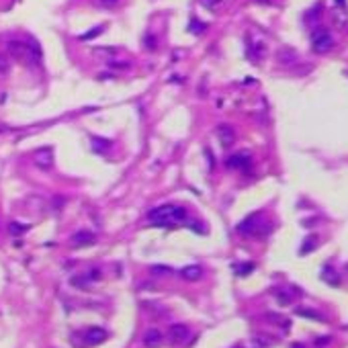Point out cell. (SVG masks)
Returning <instances> with one entry per match:
<instances>
[{
    "label": "cell",
    "mask_w": 348,
    "mask_h": 348,
    "mask_svg": "<svg viewBox=\"0 0 348 348\" xmlns=\"http://www.w3.org/2000/svg\"><path fill=\"white\" fill-rule=\"evenodd\" d=\"M6 51L10 57H15L17 62L33 66L41 60V45L35 41L33 37H25V39H10L6 45Z\"/></svg>",
    "instance_id": "1"
},
{
    "label": "cell",
    "mask_w": 348,
    "mask_h": 348,
    "mask_svg": "<svg viewBox=\"0 0 348 348\" xmlns=\"http://www.w3.org/2000/svg\"><path fill=\"white\" fill-rule=\"evenodd\" d=\"M148 222L160 227H172L187 222V211L180 205H160L148 213Z\"/></svg>",
    "instance_id": "2"
},
{
    "label": "cell",
    "mask_w": 348,
    "mask_h": 348,
    "mask_svg": "<svg viewBox=\"0 0 348 348\" xmlns=\"http://www.w3.org/2000/svg\"><path fill=\"white\" fill-rule=\"evenodd\" d=\"M238 231H240L242 236H258V238H264V236H269L271 225H269V224H262V219H260L258 213H252V215H248V217L238 225Z\"/></svg>",
    "instance_id": "3"
},
{
    "label": "cell",
    "mask_w": 348,
    "mask_h": 348,
    "mask_svg": "<svg viewBox=\"0 0 348 348\" xmlns=\"http://www.w3.org/2000/svg\"><path fill=\"white\" fill-rule=\"evenodd\" d=\"M332 45H334V39H332L330 31H326V29L313 31V35H311V48H313V51H316V53H326V51H330Z\"/></svg>",
    "instance_id": "4"
},
{
    "label": "cell",
    "mask_w": 348,
    "mask_h": 348,
    "mask_svg": "<svg viewBox=\"0 0 348 348\" xmlns=\"http://www.w3.org/2000/svg\"><path fill=\"white\" fill-rule=\"evenodd\" d=\"M33 162L35 166L41 170H50L53 166V149L51 148H39L37 152L33 154Z\"/></svg>",
    "instance_id": "5"
},
{
    "label": "cell",
    "mask_w": 348,
    "mask_h": 348,
    "mask_svg": "<svg viewBox=\"0 0 348 348\" xmlns=\"http://www.w3.org/2000/svg\"><path fill=\"white\" fill-rule=\"evenodd\" d=\"M168 338L172 344H182L189 338V328L184 326V323H172L168 328Z\"/></svg>",
    "instance_id": "6"
},
{
    "label": "cell",
    "mask_w": 348,
    "mask_h": 348,
    "mask_svg": "<svg viewBox=\"0 0 348 348\" xmlns=\"http://www.w3.org/2000/svg\"><path fill=\"white\" fill-rule=\"evenodd\" d=\"M90 244H95V234L88 229H80L72 236V246L74 248H84V246H90Z\"/></svg>",
    "instance_id": "7"
},
{
    "label": "cell",
    "mask_w": 348,
    "mask_h": 348,
    "mask_svg": "<svg viewBox=\"0 0 348 348\" xmlns=\"http://www.w3.org/2000/svg\"><path fill=\"white\" fill-rule=\"evenodd\" d=\"M104 338H107V332H104V330H100V328H90V330H86V334H84V344H86V346H97V344H100Z\"/></svg>",
    "instance_id": "8"
},
{
    "label": "cell",
    "mask_w": 348,
    "mask_h": 348,
    "mask_svg": "<svg viewBox=\"0 0 348 348\" xmlns=\"http://www.w3.org/2000/svg\"><path fill=\"white\" fill-rule=\"evenodd\" d=\"M217 137H219V142H222L224 148H229L231 144L236 142V133H234V129H231L229 125H219L217 127Z\"/></svg>",
    "instance_id": "9"
},
{
    "label": "cell",
    "mask_w": 348,
    "mask_h": 348,
    "mask_svg": "<svg viewBox=\"0 0 348 348\" xmlns=\"http://www.w3.org/2000/svg\"><path fill=\"white\" fill-rule=\"evenodd\" d=\"M162 342H164V336H162V332L156 330V328L148 330V332L144 334V344H146L148 348H158V346H162Z\"/></svg>",
    "instance_id": "10"
},
{
    "label": "cell",
    "mask_w": 348,
    "mask_h": 348,
    "mask_svg": "<svg viewBox=\"0 0 348 348\" xmlns=\"http://www.w3.org/2000/svg\"><path fill=\"white\" fill-rule=\"evenodd\" d=\"M227 166L229 168H236V170H246L250 166V158L248 154H234L231 158H227Z\"/></svg>",
    "instance_id": "11"
},
{
    "label": "cell",
    "mask_w": 348,
    "mask_h": 348,
    "mask_svg": "<svg viewBox=\"0 0 348 348\" xmlns=\"http://www.w3.org/2000/svg\"><path fill=\"white\" fill-rule=\"evenodd\" d=\"M320 276H322V281H326V283L332 285V287H338V285H340V276H338V273H336L330 264L323 266L322 273H320Z\"/></svg>",
    "instance_id": "12"
},
{
    "label": "cell",
    "mask_w": 348,
    "mask_h": 348,
    "mask_svg": "<svg viewBox=\"0 0 348 348\" xmlns=\"http://www.w3.org/2000/svg\"><path fill=\"white\" fill-rule=\"evenodd\" d=\"M99 278H100V271H99V269H90L86 274H82V276H76L72 283H74L76 287H82V285H88V283H95V281H99Z\"/></svg>",
    "instance_id": "13"
},
{
    "label": "cell",
    "mask_w": 348,
    "mask_h": 348,
    "mask_svg": "<svg viewBox=\"0 0 348 348\" xmlns=\"http://www.w3.org/2000/svg\"><path fill=\"white\" fill-rule=\"evenodd\" d=\"M201 274H203V271H201V266H197V264H189L180 271V276L184 281H199Z\"/></svg>",
    "instance_id": "14"
},
{
    "label": "cell",
    "mask_w": 348,
    "mask_h": 348,
    "mask_svg": "<svg viewBox=\"0 0 348 348\" xmlns=\"http://www.w3.org/2000/svg\"><path fill=\"white\" fill-rule=\"evenodd\" d=\"M250 348H271V340L266 336H254L250 342Z\"/></svg>",
    "instance_id": "15"
},
{
    "label": "cell",
    "mask_w": 348,
    "mask_h": 348,
    "mask_svg": "<svg viewBox=\"0 0 348 348\" xmlns=\"http://www.w3.org/2000/svg\"><path fill=\"white\" fill-rule=\"evenodd\" d=\"M92 148H95V152H107V149L111 148V142H107V139L92 137Z\"/></svg>",
    "instance_id": "16"
},
{
    "label": "cell",
    "mask_w": 348,
    "mask_h": 348,
    "mask_svg": "<svg viewBox=\"0 0 348 348\" xmlns=\"http://www.w3.org/2000/svg\"><path fill=\"white\" fill-rule=\"evenodd\" d=\"M297 316H301V318H309V320H313V322H323V318L320 316L318 311H311V309H297Z\"/></svg>",
    "instance_id": "17"
},
{
    "label": "cell",
    "mask_w": 348,
    "mask_h": 348,
    "mask_svg": "<svg viewBox=\"0 0 348 348\" xmlns=\"http://www.w3.org/2000/svg\"><path fill=\"white\" fill-rule=\"evenodd\" d=\"M316 246H318V240L316 238H313V236H309L305 242H303V246H301V254H309L311 250H316Z\"/></svg>",
    "instance_id": "18"
},
{
    "label": "cell",
    "mask_w": 348,
    "mask_h": 348,
    "mask_svg": "<svg viewBox=\"0 0 348 348\" xmlns=\"http://www.w3.org/2000/svg\"><path fill=\"white\" fill-rule=\"evenodd\" d=\"M29 229V225H25V224H17V222H13L8 225V231L13 236H21V234H25V231Z\"/></svg>",
    "instance_id": "19"
},
{
    "label": "cell",
    "mask_w": 348,
    "mask_h": 348,
    "mask_svg": "<svg viewBox=\"0 0 348 348\" xmlns=\"http://www.w3.org/2000/svg\"><path fill=\"white\" fill-rule=\"evenodd\" d=\"M254 271V264L252 262H244V264H236V273L240 274V276H246V274H250Z\"/></svg>",
    "instance_id": "20"
},
{
    "label": "cell",
    "mask_w": 348,
    "mask_h": 348,
    "mask_svg": "<svg viewBox=\"0 0 348 348\" xmlns=\"http://www.w3.org/2000/svg\"><path fill=\"white\" fill-rule=\"evenodd\" d=\"M274 295H276V299H278V303H281V305H289L293 301L291 293H289V289H287V291H276Z\"/></svg>",
    "instance_id": "21"
},
{
    "label": "cell",
    "mask_w": 348,
    "mask_h": 348,
    "mask_svg": "<svg viewBox=\"0 0 348 348\" xmlns=\"http://www.w3.org/2000/svg\"><path fill=\"white\" fill-rule=\"evenodd\" d=\"M102 29H104V27H95V29L86 31L84 35H80V41H90V39H95L99 33H102Z\"/></svg>",
    "instance_id": "22"
},
{
    "label": "cell",
    "mask_w": 348,
    "mask_h": 348,
    "mask_svg": "<svg viewBox=\"0 0 348 348\" xmlns=\"http://www.w3.org/2000/svg\"><path fill=\"white\" fill-rule=\"evenodd\" d=\"M201 4L207 10H219L222 8V0H201Z\"/></svg>",
    "instance_id": "23"
},
{
    "label": "cell",
    "mask_w": 348,
    "mask_h": 348,
    "mask_svg": "<svg viewBox=\"0 0 348 348\" xmlns=\"http://www.w3.org/2000/svg\"><path fill=\"white\" fill-rule=\"evenodd\" d=\"M295 57H297V55H295L293 50H283L281 53H278V60H281V62H287V60H289V62H293Z\"/></svg>",
    "instance_id": "24"
},
{
    "label": "cell",
    "mask_w": 348,
    "mask_h": 348,
    "mask_svg": "<svg viewBox=\"0 0 348 348\" xmlns=\"http://www.w3.org/2000/svg\"><path fill=\"white\" fill-rule=\"evenodd\" d=\"M109 68H113V70H127V68H129V62H109Z\"/></svg>",
    "instance_id": "25"
},
{
    "label": "cell",
    "mask_w": 348,
    "mask_h": 348,
    "mask_svg": "<svg viewBox=\"0 0 348 348\" xmlns=\"http://www.w3.org/2000/svg\"><path fill=\"white\" fill-rule=\"evenodd\" d=\"M152 271H154L156 274H168V273H172L170 266H152Z\"/></svg>",
    "instance_id": "26"
},
{
    "label": "cell",
    "mask_w": 348,
    "mask_h": 348,
    "mask_svg": "<svg viewBox=\"0 0 348 348\" xmlns=\"http://www.w3.org/2000/svg\"><path fill=\"white\" fill-rule=\"evenodd\" d=\"M99 2H100V6H104V8H115L119 0H99Z\"/></svg>",
    "instance_id": "27"
},
{
    "label": "cell",
    "mask_w": 348,
    "mask_h": 348,
    "mask_svg": "<svg viewBox=\"0 0 348 348\" xmlns=\"http://www.w3.org/2000/svg\"><path fill=\"white\" fill-rule=\"evenodd\" d=\"M144 45H146V48H152V50H154V48H156V39L152 37V35H149V37L144 39Z\"/></svg>",
    "instance_id": "28"
},
{
    "label": "cell",
    "mask_w": 348,
    "mask_h": 348,
    "mask_svg": "<svg viewBox=\"0 0 348 348\" xmlns=\"http://www.w3.org/2000/svg\"><path fill=\"white\" fill-rule=\"evenodd\" d=\"M0 72H2V74L8 72V62L4 60V57H0Z\"/></svg>",
    "instance_id": "29"
},
{
    "label": "cell",
    "mask_w": 348,
    "mask_h": 348,
    "mask_svg": "<svg viewBox=\"0 0 348 348\" xmlns=\"http://www.w3.org/2000/svg\"><path fill=\"white\" fill-rule=\"evenodd\" d=\"M330 342V336H320V338H316V344L322 346V344H328Z\"/></svg>",
    "instance_id": "30"
},
{
    "label": "cell",
    "mask_w": 348,
    "mask_h": 348,
    "mask_svg": "<svg viewBox=\"0 0 348 348\" xmlns=\"http://www.w3.org/2000/svg\"><path fill=\"white\" fill-rule=\"evenodd\" d=\"M193 29H195V31H205V25H201V23H199V25H197V23H193Z\"/></svg>",
    "instance_id": "31"
},
{
    "label": "cell",
    "mask_w": 348,
    "mask_h": 348,
    "mask_svg": "<svg viewBox=\"0 0 348 348\" xmlns=\"http://www.w3.org/2000/svg\"><path fill=\"white\" fill-rule=\"evenodd\" d=\"M291 348H305V346H303V344H299V342H295V344H293Z\"/></svg>",
    "instance_id": "32"
}]
</instances>
